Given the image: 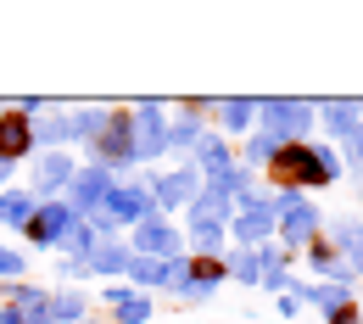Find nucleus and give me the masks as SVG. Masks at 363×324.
I'll return each instance as SVG.
<instances>
[{
	"label": "nucleus",
	"instance_id": "f257e3e1",
	"mask_svg": "<svg viewBox=\"0 0 363 324\" xmlns=\"http://www.w3.org/2000/svg\"><path fill=\"white\" fill-rule=\"evenodd\" d=\"M274 179L279 185H302V179H318V162L308 145H285L279 157H274Z\"/></svg>",
	"mask_w": 363,
	"mask_h": 324
},
{
	"label": "nucleus",
	"instance_id": "f03ea898",
	"mask_svg": "<svg viewBox=\"0 0 363 324\" xmlns=\"http://www.w3.org/2000/svg\"><path fill=\"white\" fill-rule=\"evenodd\" d=\"M28 151V123L23 118H0V157H23Z\"/></svg>",
	"mask_w": 363,
	"mask_h": 324
}]
</instances>
